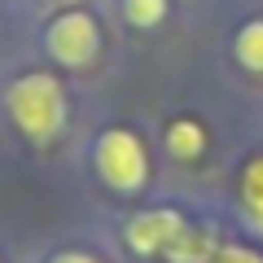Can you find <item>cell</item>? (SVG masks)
Masks as SVG:
<instances>
[{
	"instance_id": "cell-8",
	"label": "cell",
	"mask_w": 263,
	"mask_h": 263,
	"mask_svg": "<svg viewBox=\"0 0 263 263\" xmlns=\"http://www.w3.org/2000/svg\"><path fill=\"white\" fill-rule=\"evenodd\" d=\"M233 57L241 70L263 75V18H246L233 35Z\"/></svg>"
},
{
	"instance_id": "cell-12",
	"label": "cell",
	"mask_w": 263,
	"mask_h": 263,
	"mask_svg": "<svg viewBox=\"0 0 263 263\" xmlns=\"http://www.w3.org/2000/svg\"><path fill=\"white\" fill-rule=\"evenodd\" d=\"M66 5H70V0H66Z\"/></svg>"
},
{
	"instance_id": "cell-7",
	"label": "cell",
	"mask_w": 263,
	"mask_h": 263,
	"mask_svg": "<svg viewBox=\"0 0 263 263\" xmlns=\"http://www.w3.org/2000/svg\"><path fill=\"white\" fill-rule=\"evenodd\" d=\"M237 202H241L250 228L263 233V154L246 158V167L237 171Z\"/></svg>"
},
{
	"instance_id": "cell-3",
	"label": "cell",
	"mask_w": 263,
	"mask_h": 263,
	"mask_svg": "<svg viewBox=\"0 0 263 263\" xmlns=\"http://www.w3.org/2000/svg\"><path fill=\"white\" fill-rule=\"evenodd\" d=\"M44 48L57 66L66 70H84L97 62L101 53V27L88 9H62L53 22L44 27Z\"/></svg>"
},
{
	"instance_id": "cell-5",
	"label": "cell",
	"mask_w": 263,
	"mask_h": 263,
	"mask_svg": "<svg viewBox=\"0 0 263 263\" xmlns=\"http://www.w3.org/2000/svg\"><path fill=\"white\" fill-rule=\"evenodd\" d=\"M219 246H224V241H219V233H215L211 224L197 228L193 219H189L184 233L176 237V246L167 250V259H171V263H211V259L219 254Z\"/></svg>"
},
{
	"instance_id": "cell-11",
	"label": "cell",
	"mask_w": 263,
	"mask_h": 263,
	"mask_svg": "<svg viewBox=\"0 0 263 263\" xmlns=\"http://www.w3.org/2000/svg\"><path fill=\"white\" fill-rule=\"evenodd\" d=\"M44 263H101V259H97L92 250H75V246H70V250H57V254H48Z\"/></svg>"
},
{
	"instance_id": "cell-1",
	"label": "cell",
	"mask_w": 263,
	"mask_h": 263,
	"mask_svg": "<svg viewBox=\"0 0 263 263\" xmlns=\"http://www.w3.org/2000/svg\"><path fill=\"white\" fill-rule=\"evenodd\" d=\"M5 114L9 123L27 136L31 145H48L62 136L70 101H66V88L57 75L48 70H27L5 88Z\"/></svg>"
},
{
	"instance_id": "cell-6",
	"label": "cell",
	"mask_w": 263,
	"mask_h": 263,
	"mask_svg": "<svg viewBox=\"0 0 263 263\" xmlns=\"http://www.w3.org/2000/svg\"><path fill=\"white\" fill-rule=\"evenodd\" d=\"M162 149L171 154L176 162H193V158H202V149H206V127L197 119H171L167 123V132H162Z\"/></svg>"
},
{
	"instance_id": "cell-10",
	"label": "cell",
	"mask_w": 263,
	"mask_h": 263,
	"mask_svg": "<svg viewBox=\"0 0 263 263\" xmlns=\"http://www.w3.org/2000/svg\"><path fill=\"white\" fill-rule=\"evenodd\" d=\"M211 263H263V254L254 250V246H241V241H224L219 246V254Z\"/></svg>"
},
{
	"instance_id": "cell-2",
	"label": "cell",
	"mask_w": 263,
	"mask_h": 263,
	"mask_svg": "<svg viewBox=\"0 0 263 263\" xmlns=\"http://www.w3.org/2000/svg\"><path fill=\"white\" fill-rule=\"evenodd\" d=\"M92 167L114 193H141L149 184V149L132 127H105L92 141Z\"/></svg>"
},
{
	"instance_id": "cell-4",
	"label": "cell",
	"mask_w": 263,
	"mask_h": 263,
	"mask_svg": "<svg viewBox=\"0 0 263 263\" xmlns=\"http://www.w3.org/2000/svg\"><path fill=\"white\" fill-rule=\"evenodd\" d=\"M184 224H189V219L180 215L176 206L136 211V215L127 219V228H123V241H127L132 254H141V259H154V254L167 259V250L176 246V237L184 233Z\"/></svg>"
},
{
	"instance_id": "cell-9",
	"label": "cell",
	"mask_w": 263,
	"mask_h": 263,
	"mask_svg": "<svg viewBox=\"0 0 263 263\" xmlns=\"http://www.w3.org/2000/svg\"><path fill=\"white\" fill-rule=\"evenodd\" d=\"M119 9H123V18H127V27L154 31V27H162V22H167L171 0H119Z\"/></svg>"
}]
</instances>
